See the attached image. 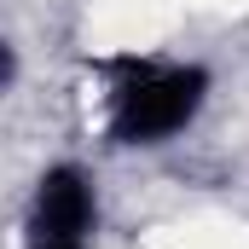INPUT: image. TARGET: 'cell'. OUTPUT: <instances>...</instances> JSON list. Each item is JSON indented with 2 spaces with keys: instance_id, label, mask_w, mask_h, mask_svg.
<instances>
[{
  "instance_id": "1",
  "label": "cell",
  "mask_w": 249,
  "mask_h": 249,
  "mask_svg": "<svg viewBox=\"0 0 249 249\" xmlns=\"http://www.w3.org/2000/svg\"><path fill=\"white\" fill-rule=\"evenodd\" d=\"M110 75H122L116 122H110V133L122 145H145V139H162V133L186 127L203 105V87H209L203 70H157L145 58H116Z\"/></svg>"
},
{
  "instance_id": "2",
  "label": "cell",
  "mask_w": 249,
  "mask_h": 249,
  "mask_svg": "<svg viewBox=\"0 0 249 249\" xmlns=\"http://www.w3.org/2000/svg\"><path fill=\"white\" fill-rule=\"evenodd\" d=\"M93 226V191L75 168H53L35 197V238L41 244H81V232Z\"/></svg>"
},
{
  "instance_id": "3",
  "label": "cell",
  "mask_w": 249,
  "mask_h": 249,
  "mask_svg": "<svg viewBox=\"0 0 249 249\" xmlns=\"http://www.w3.org/2000/svg\"><path fill=\"white\" fill-rule=\"evenodd\" d=\"M41 249H81V244H41Z\"/></svg>"
}]
</instances>
